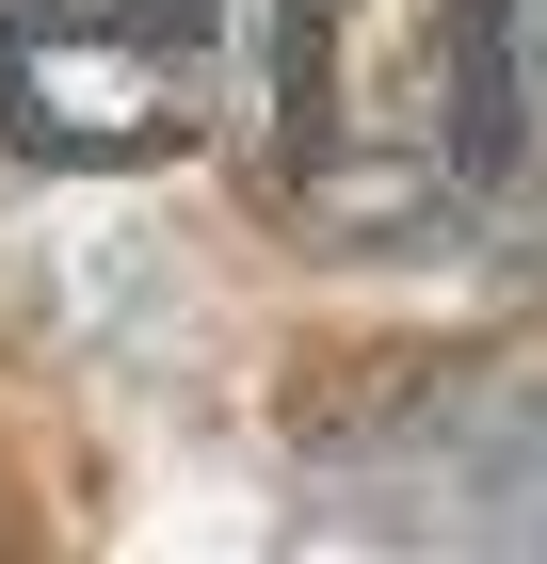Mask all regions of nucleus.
Here are the masks:
<instances>
[{
    "instance_id": "f257e3e1",
    "label": "nucleus",
    "mask_w": 547,
    "mask_h": 564,
    "mask_svg": "<svg viewBox=\"0 0 547 564\" xmlns=\"http://www.w3.org/2000/svg\"><path fill=\"white\" fill-rule=\"evenodd\" d=\"M515 145V17L500 0H291V210L322 242H435L483 210Z\"/></svg>"
},
{
    "instance_id": "f03ea898",
    "label": "nucleus",
    "mask_w": 547,
    "mask_h": 564,
    "mask_svg": "<svg viewBox=\"0 0 547 564\" xmlns=\"http://www.w3.org/2000/svg\"><path fill=\"white\" fill-rule=\"evenodd\" d=\"M226 82V0H0V130L33 162H177Z\"/></svg>"
}]
</instances>
